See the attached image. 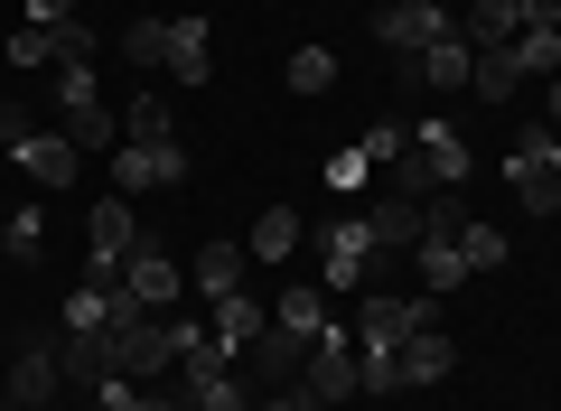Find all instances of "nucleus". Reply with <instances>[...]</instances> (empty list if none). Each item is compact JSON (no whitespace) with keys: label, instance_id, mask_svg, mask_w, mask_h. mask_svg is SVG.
I'll return each instance as SVG.
<instances>
[{"label":"nucleus","instance_id":"nucleus-1","mask_svg":"<svg viewBox=\"0 0 561 411\" xmlns=\"http://www.w3.org/2000/svg\"><path fill=\"white\" fill-rule=\"evenodd\" d=\"M468 140H459V122H412V150L393 159V196H440V187H468Z\"/></svg>","mask_w":561,"mask_h":411},{"label":"nucleus","instance_id":"nucleus-2","mask_svg":"<svg viewBox=\"0 0 561 411\" xmlns=\"http://www.w3.org/2000/svg\"><path fill=\"white\" fill-rule=\"evenodd\" d=\"M505 187H515L524 216H561V169H552V122L542 132H515V150H505Z\"/></svg>","mask_w":561,"mask_h":411},{"label":"nucleus","instance_id":"nucleus-3","mask_svg":"<svg viewBox=\"0 0 561 411\" xmlns=\"http://www.w3.org/2000/svg\"><path fill=\"white\" fill-rule=\"evenodd\" d=\"M375 262H383V253H375V225H365L356 206L319 225V281H328V290H356V281L375 272Z\"/></svg>","mask_w":561,"mask_h":411},{"label":"nucleus","instance_id":"nucleus-4","mask_svg":"<svg viewBox=\"0 0 561 411\" xmlns=\"http://www.w3.org/2000/svg\"><path fill=\"white\" fill-rule=\"evenodd\" d=\"M375 38L393 47V57H421V47L459 38V20H449V0H383V10H375Z\"/></svg>","mask_w":561,"mask_h":411},{"label":"nucleus","instance_id":"nucleus-5","mask_svg":"<svg viewBox=\"0 0 561 411\" xmlns=\"http://www.w3.org/2000/svg\"><path fill=\"white\" fill-rule=\"evenodd\" d=\"M431 328V290H375L356 309V346H412Z\"/></svg>","mask_w":561,"mask_h":411},{"label":"nucleus","instance_id":"nucleus-6","mask_svg":"<svg viewBox=\"0 0 561 411\" xmlns=\"http://www.w3.org/2000/svg\"><path fill=\"white\" fill-rule=\"evenodd\" d=\"M113 178H122V196H140V187H187V140L169 132V140H122L113 150Z\"/></svg>","mask_w":561,"mask_h":411},{"label":"nucleus","instance_id":"nucleus-7","mask_svg":"<svg viewBox=\"0 0 561 411\" xmlns=\"http://www.w3.org/2000/svg\"><path fill=\"white\" fill-rule=\"evenodd\" d=\"M140 253V225H131V196L122 206H94L84 225V281H122V262Z\"/></svg>","mask_w":561,"mask_h":411},{"label":"nucleus","instance_id":"nucleus-8","mask_svg":"<svg viewBox=\"0 0 561 411\" xmlns=\"http://www.w3.org/2000/svg\"><path fill=\"white\" fill-rule=\"evenodd\" d=\"M300 392H319V402H356V336L346 328H328L319 346H309V365H300Z\"/></svg>","mask_w":561,"mask_h":411},{"label":"nucleus","instance_id":"nucleus-9","mask_svg":"<svg viewBox=\"0 0 561 411\" xmlns=\"http://www.w3.org/2000/svg\"><path fill=\"white\" fill-rule=\"evenodd\" d=\"M76 57H94V28L84 20H66V28H10V66H76Z\"/></svg>","mask_w":561,"mask_h":411},{"label":"nucleus","instance_id":"nucleus-10","mask_svg":"<svg viewBox=\"0 0 561 411\" xmlns=\"http://www.w3.org/2000/svg\"><path fill=\"white\" fill-rule=\"evenodd\" d=\"M160 66H169L179 84H206V76H216V47H206V20H197V10L160 20Z\"/></svg>","mask_w":561,"mask_h":411},{"label":"nucleus","instance_id":"nucleus-11","mask_svg":"<svg viewBox=\"0 0 561 411\" xmlns=\"http://www.w3.org/2000/svg\"><path fill=\"white\" fill-rule=\"evenodd\" d=\"M10 159H20L38 187H76V169H84V150L66 132H20V140H10Z\"/></svg>","mask_w":561,"mask_h":411},{"label":"nucleus","instance_id":"nucleus-12","mask_svg":"<svg viewBox=\"0 0 561 411\" xmlns=\"http://www.w3.org/2000/svg\"><path fill=\"white\" fill-rule=\"evenodd\" d=\"M57 384H66L57 346H20V355H10V411H47V402H57Z\"/></svg>","mask_w":561,"mask_h":411},{"label":"nucleus","instance_id":"nucleus-13","mask_svg":"<svg viewBox=\"0 0 561 411\" xmlns=\"http://www.w3.org/2000/svg\"><path fill=\"white\" fill-rule=\"evenodd\" d=\"M122 290H131L140 309H179V290H187V281H179V262H169L160 243H140V253L122 262Z\"/></svg>","mask_w":561,"mask_h":411},{"label":"nucleus","instance_id":"nucleus-14","mask_svg":"<svg viewBox=\"0 0 561 411\" xmlns=\"http://www.w3.org/2000/svg\"><path fill=\"white\" fill-rule=\"evenodd\" d=\"M524 20H534L524 0H468V10H459V38H468V47H515Z\"/></svg>","mask_w":561,"mask_h":411},{"label":"nucleus","instance_id":"nucleus-15","mask_svg":"<svg viewBox=\"0 0 561 411\" xmlns=\"http://www.w3.org/2000/svg\"><path fill=\"white\" fill-rule=\"evenodd\" d=\"M468 66H478V47H468V38H440V47H421V57H402V76L431 84V94H459Z\"/></svg>","mask_w":561,"mask_h":411},{"label":"nucleus","instance_id":"nucleus-16","mask_svg":"<svg viewBox=\"0 0 561 411\" xmlns=\"http://www.w3.org/2000/svg\"><path fill=\"white\" fill-rule=\"evenodd\" d=\"M505 57H515L524 76H561V10H552V0H542L534 20H524V38L505 47Z\"/></svg>","mask_w":561,"mask_h":411},{"label":"nucleus","instance_id":"nucleus-17","mask_svg":"<svg viewBox=\"0 0 561 411\" xmlns=\"http://www.w3.org/2000/svg\"><path fill=\"white\" fill-rule=\"evenodd\" d=\"M365 225H375V253H412L421 243V196H383V206H365Z\"/></svg>","mask_w":561,"mask_h":411},{"label":"nucleus","instance_id":"nucleus-18","mask_svg":"<svg viewBox=\"0 0 561 411\" xmlns=\"http://www.w3.org/2000/svg\"><path fill=\"white\" fill-rule=\"evenodd\" d=\"M262 328H272V309H262L253 290H234V299H216V328H206V336H216L225 355H243V346H253Z\"/></svg>","mask_w":561,"mask_h":411},{"label":"nucleus","instance_id":"nucleus-19","mask_svg":"<svg viewBox=\"0 0 561 411\" xmlns=\"http://www.w3.org/2000/svg\"><path fill=\"white\" fill-rule=\"evenodd\" d=\"M449 365H459V346H449L440 328H421L412 346H402V384H421V392H431V384H449Z\"/></svg>","mask_w":561,"mask_h":411},{"label":"nucleus","instance_id":"nucleus-20","mask_svg":"<svg viewBox=\"0 0 561 411\" xmlns=\"http://www.w3.org/2000/svg\"><path fill=\"white\" fill-rule=\"evenodd\" d=\"M179 402H187V411H253L262 392L243 384V374H187V392H179Z\"/></svg>","mask_w":561,"mask_h":411},{"label":"nucleus","instance_id":"nucleus-21","mask_svg":"<svg viewBox=\"0 0 561 411\" xmlns=\"http://www.w3.org/2000/svg\"><path fill=\"white\" fill-rule=\"evenodd\" d=\"M243 262H253V253H243V243H206V253H197V290H206V309L243 290Z\"/></svg>","mask_w":561,"mask_h":411},{"label":"nucleus","instance_id":"nucleus-22","mask_svg":"<svg viewBox=\"0 0 561 411\" xmlns=\"http://www.w3.org/2000/svg\"><path fill=\"white\" fill-rule=\"evenodd\" d=\"M38 253H47V216H38V206H10V225H0V262L28 272Z\"/></svg>","mask_w":561,"mask_h":411},{"label":"nucleus","instance_id":"nucleus-23","mask_svg":"<svg viewBox=\"0 0 561 411\" xmlns=\"http://www.w3.org/2000/svg\"><path fill=\"white\" fill-rule=\"evenodd\" d=\"M300 235H309V225L290 216V206H262V225H253L243 253H253V262H290V253H300Z\"/></svg>","mask_w":561,"mask_h":411},{"label":"nucleus","instance_id":"nucleus-24","mask_svg":"<svg viewBox=\"0 0 561 411\" xmlns=\"http://www.w3.org/2000/svg\"><path fill=\"white\" fill-rule=\"evenodd\" d=\"M280 84H290L300 103H319L328 84H337V57H328V47H290V66H280Z\"/></svg>","mask_w":561,"mask_h":411},{"label":"nucleus","instance_id":"nucleus-25","mask_svg":"<svg viewBox=\"0 0 561 411\" xmlns=\"http://www.w3.org/2000/svg\"><path fill=\"white\" fill-rule=\"evenodd\" d=\"M515 84H524V66L505 57V47H478V66H468V94H478V103H505Z\"/></svg>","mask_w":561,"mask_h":411},{"label":"nucleus","instance_id":"nucleus-26","mask_svg":"<svg viewBox=\"0 0 561 411\" xmlns=\"http://www.w3.org/2000/svg\"><path fill=\"white\" fill-rule=\"evenodd\" d=\"M94 402H103V411H187L179 392H150V384H131V374H103Z\"/></svg>","mask_w":561,"mask_h":411},{"label":"nucleus","instance_id":"nucleus-27","mask_svg":"<svg viewBox=\"0 0 561 411\" xmlns=\"http://www.w3.org/2000/svg\"><path fill=\"white\" fill-rule=\"evenodd\" d=\"M459 253H468V272H505V235H496V225H478V216L459 225Z\"/></svg>","mask_w":561,"mask_h":411},{"label":"nucleus","instance_id":"nucleus-28","mask_svg":"<svg viewBox=\"0 0 561 411\" xmlns=\"http://www.w3.org/2000/svg\"><path fill=\"white\" fill-rule=\"evenodd\" d=\"M319 178H328L337 196H356L365 178H375V159H365V140H356V150H328V169H319Z\"/></svg>","mask_w":561,"mask_h":411},{"label":"nucleus","instance_id":"nucleus-29","mask_svg":"<svg viewBox=\"0 0 561 411\" xmlns=\"http://www.w3.org/2000/svg\"><path fill=\"white\" fill-rule=\"evenodd\" d=\"M402 150H412V122H375V132H365V159H375V178L393 169Z\"/></svg>","mask_w":561,"mask_h":411},{"label":"nucleus","instance_id":"nucleus-30","mask_svg":"<svg viewBox=\"0 0 561 411\" xmlns=\"http://www.w3.org/2000/svg\"><path fill=\"white\" fill-rule=\"evenodd\" d=\"M122 140H169V103H160V94H131V122H122Z\"/></svg>","mask_w":561,"mask_h":411},{"label":"nucleus","instance_id":"nucleus-31","mask_svg":"<svg viewBox=\"0 0 561 411\" xmlns=\"http://www.w3.org/2000/svg\"><path fill=\"white\" fill-rule=\"evenodd\" d=\"M253 411H337V402H319V392H300V384H272Z\"/></svg>","mask_w":561,"mask_h":411},{"label":"nucleus","instance_id":"nucleus-32","mask_svg":"<svg viewBox=\"0 0 561 411\" xmlns=\"http://www.w3.org/2000/svg\"><path fill=\"white\" fill-rule=\"evenodd\" d=\"M122 47H131V66H160V20H131V38H122Z\"/></svg>","mask_w":561,"mask_h":411},{"label":"nucleus","instance_id":"nucleus-33","mask_svg":"<svg viewBox=\"0 0 561 411\" xmlns=\"http://www.w3.org/2000/svg\"><path fill=\"white\" fill-rule=\"evenodd\" d=\"M76 20V0H28V28H66Z\"/></svg>","mask_w":561,"mask_h":411},{"label":"nucleus","instance_id":"nucleus-34","mask_svg":"<svg viewBox=\"0 0 561 411\" xmlns=\"http://www.w3.org/2000/svg\"><path fill=\"white\" fill-rule=\"evenodd\" d=\"M20 132H28V122H20V103L0 94V150H10V140H20Z\"/></svg>","mask_w":561,"mask_h":411},{"label":"nucleus","instance_id":"nucleus-35","mask_svg":"<svg viewBox=\"0 0 561 411\" xmlns=\"http://www.w3.org/2000/svg\"><path fill=\"white\" fill-rule=\"evenodd\" d=\"M552 132H561V76H552Z\"/></svg>","mask_w":561,"mask_h":411},{"label":"nucleus","instance_id":"nucleus-36","mask_svg":"<svg viewBox=\"0 0 561 411\" xmlns=\"http://www.w3.org/2000/svg\"><path fill=\"white\" fill-rule=\"evenodd\" d=\"M524 10H542V0H524Z\"/></svg>","mask_w":561,"mask_h":411},{"label":"nucleus","instance_id":"nucleus-37","mask_svg":"<svg viewBox=\"0 0 561 411\" xmlns=\"http://www.w3.org/2000/svg\"><path fill=\"white\" fill-rule=\"evenodd\" d=\"M552 10H561V0H552Z\"/></svg>","mask_w":561,"mask_h":411},{"label":"nucleus","instance_id":"nucleus-38","mask_svg":"<svg viewBox=\"0 0 561 411\" xmlns=\"http://www.w3.org/2000/svg\"><path fill=\"white\" fill-rule=\"evenodd\" d=\"M0 411H10V402H0Z\"/></svg>","mask_w":561,"mask_h":411}]
</instances>
